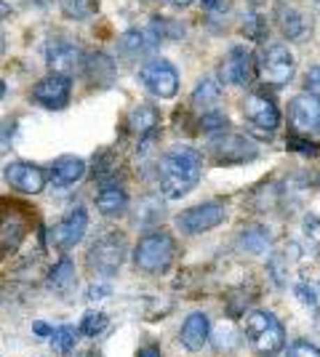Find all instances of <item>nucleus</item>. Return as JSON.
Segmentation results:
<instances>
[{"label": "nucleus", "mask_w": 320, "mask_h": 357, "mask_svg": "<svg viewBox=\"0 0 320 357\" xmlns=\"http://www.w3.org/2000/svg\"><path fill=\"white\" fill-rule=\"evenodd\" d=\"M203 176V158L198 149L179 144L171 147L158 163V181H160V192L168 200H179L184 195H190L198 187Z\"/></svg>", "instance_id": "nucleus-1"}, {"label": "nucleus", "mask_w": 320, "mask_h": 357, "mask_svg": "<svg viewBox=\"0 0 320 357\" xmlns=\"http://www.w3.org/2000/svg\"><path fill=\"white\" fill-rule=\"evenodd\" d=\"M174 256H176L174 238L163 229H155V232H147L144 238H139L137 248H134V264L142 272L160 275L174 264Z\"/></svg>", "instance_id": "nucleus-2"}, {"label": "nucleus", "mask_w": 320, "mask_h": 357, "mask_svg": "<svg viewBox=\"0 0 320 357\" xmlns=\"http://www.w3.org/2000/svg\"><path fill=\"white\" fill-rule=\"evenodd\" d=\"M245 339L259 355H277L286 344V331L273 312L257 310L245 317Z\"/></svg>", "instance_id": "nucleus-3"}, {"label": "nucleus", "mask_w": 320, "mask_h": 357, "mask_svg": "<svg viewBox=\"0 0 320 357\" xmlns=\"http://www.w3.org/2000/svg\"><path fill=\"white\" fill-rule=\"evenodd\" d=\"M125 256V240L121 232H107L99 238L89 251V269L99 278H112L123 264Z\"/></svg>", "instance_id": "nucleus-4"}, {"label": "nucleus", "mask_w": 320, "mask_h": 357, "mask_svg": "<svg viewBox=\"0 0 320 357\" xmlns=\"http://www.w3.org/2000/svg\"><path fill=\"white\" fill-rule=\"evenodd\" d=\"M208 152L213 155V160L219 165H235L245 163V160H254L257 158V147L254 142H248L241 134H227V131H219L208 142Z\"/></svg>", "instance_id": "nucleus-5"}, {"label": "nucleus", "mask_w": 320, "mask_h": 357, "mask_svg": "<svg viewBox=\"0 0 320 357\" xmlns=\"http://www.w3.org/2000/svg\"><path fill=\"white\" fill-rule=\"evenodd\" d=\"M296 73V64H294V54H291L286 45H270L259 59V75L267 86L275 89H283L289 86V80Z\"/></svg>", "instance_id": "nucleus-6"}, {"label": "nucleus", "mask_w": 320, "mask_h": 357, "mask_svg": "<svg viewBox=\"0 0 320 357\" xmlns=\"http://www.w3.org/2000/svg\"><path fill=\"white\" fill-rule=\"evenodd\" d=\"M289 120L296 136L320 134V93H296L289 102Z\"/></svg>", "instance_id": "nucleus-7"}, {"label": "nucleus", "mask_w": 320, "mask_h": 357, "mask_svg": "<svg viewBox=\"0 0 320 357\" xmlns=\"http://www.w3.org/2000/svg\"><path fill=\"white\" fill-rule=\"evenodd\" d=\"M139 80L144 83V89L150 91V93L160 96V99H171L179 91V73L166 59H153L147 61V64H142Z\"/></svg>", "instance_id": "nucleus-8"}, {"label": "nucleus", "mask_w": 320, "mask_h": 357, "mask_svg": "<svg viewBox=\"0 0 320 357\" xmlns=\"http://www.w3.org/2000/svg\"><path fill=\"white\" fill-rule=\"evenodd\" d=\"M227 219V211L222 203H200V206H192V208L182 211L176 216V227L182 229V235H200V232H208L213 227Z\"/></svg>", "instance_id": "nucleus-9"}, {"label": "nucleus", "mask_w": 320, "mask_h": 357, "mask_svg": "<svg viewBox=\"0 0 320 357\" xmlns=\"http://www.w3.org/2000/svg\"><path fill=\"white\" fill-rule=\"evenodd\" d=\"M243 115L254 128H261V136H267V139L280 126V112H277L275 102L267 93H259V91L248 93L243 99Z\"/></svg>", "instance_id": "nucleus-10"}, {"label": "nucleus", "mask_w": 320, "mask_h": 357, "mask_svg": "<svg viewBox=\"0 0 320 357\" xmlns=\"http://www.w3.org/2000/svg\"><path fill=\"white\" fill-rule=\"evenodd\" d=\"M70 91H73V83H70L67 75L51 73L48 77L38 80V86L32 89L30 99L38 102L40 107H46V109H61L70 102Z\"/></svg>", "instance_id": "nucleus-11"}, {"label": "nucleus", "mask_w": 320, "mask_h": 357, "mask_svg": "<svg viewBox=\"0 0 320 357\" xmlns=\"http://www.w3.org/2000/svg\"><path fill=\"white\" fill-rule=\"evenodd\" d=\"M86 229H89V213H86V208L77 206V208L70 211L59 224H54V229H51V243H54L59 251H70V248H75L77 243L83 240Z\"/></svg>", "instance_id": "nucleus-12"}, {"label": "nucleus", "mask_w": 320, "mask_h": 357, "mask_svg": "<svg viewBox=\"0 0 320 357\" xmlns=\"http://www.w3.org/2000/svg\"><path fill=\"white\" fill-rule=\"evenodd\" d=\"M24 213L27 211L19 208L16 203H11L8 213H0V259L14 253L27 235V216Z\"/></svg>", "instance_id": "nucleus-13"}, {"label": "nucleus", "mask_w": 320, "mask_h": 357, "mask_svg": "<svg viewBox=\"0 0 320 357\" xmlns=\"http://www.w3.org/2000/svg\"><path fill=\"white\" fill-rule=\"evenodd\" d=\"M251 75H254V56L245 48L238 45L222 61V67H219V83H224V86H245L251 80Z\"/></svg>", "instance_id": "nucleus-14"}, {"label": "nucleus", "mask_w": 320, "mask_h": 357, "mask_svg": "<svg viewBox=\"0 0 320 357\" xmlns=\"http://www.w3.org/2000/svg\"><path fill=\"white\" fill-rule=\"evenodd\" d=\"M83 61V54L73 40H64V38H51L46 45V64L51 73L67 75L73 73L77 64Z\"/></svg>", "instance_id": "nucleus-15"}, {"label": "nucleus", "mask_w": 320, "mask_h": 357, "mask_svg": "<svg viewBox=\"0 0 320 357\" xmlns=\"http://www.w3.org/2000/svg\"><path fill=\"white\" fill-rule=\"evenodd\" d=\"M6 181L14 187L16 192L40 195L43 192V187H46V174H43L38 165L19 160V163H11L8 168H6Z\"/></svg>", "instance_id": "nucleus-16"}, {"label": "nucleus", "mask_w": 320, "mask_h": 357, "mask_svg": "<svg viewBox=\"0 0 320 357\" xmlns=\"http://www.w3.org/2000/svg\"><path fill=\"white\" fill-rule=\"evenodd\" d=\"M160 40H163V30L155 19L153 24L144 27V30H128L125 35H121L118 43H121V51L125 56H139V54H147V51L158 48Z\"/></svg>", "instance_id": "nucleus-17"}, {"label": "nucleus", "mask_w": 320, "mask_h": 357, "mask_svg": "<svg viewBox=\"0 0 320 357\" xmlns=\"http://www.w3.org/2000/svg\"><path fill=\"white\" fill-rule=\"evenodd\" d=\"M208 336H211V320H208V314L206 312L187 314V320L182 323V331H179V342H182L184 349L200 352L208 344Z\"/></svg>", "instance_id": "nucleus-18"}, {"label": "nucleus", "mask_w": 320, "mask_h": 357, "mask_svg": "<svg viewBox=\"0 0 320 357\" xmlns=\"http://www.w3.org/2000/svg\"><path fill=\"white\" fill-rule=\"evenodd\" d=\"M83 176H86V163L75 155H61L51 165V178L54 184H61V187H70Z\"/></svg>", "instance_id": "nucleus-19"}, {"label": "nucleus", "mask_w": 320, "mask_h": 357, "mask_svg": "<svg viewBox=\"0 0 320 357\" xmlns=\"http://www.w3.org/2000/svg\"><path fill=\"white\" fill-rule=\"evenodd\" d=\"M158 123H160V115L150 105H137L128 112V131L139 139H150L158 128Z\"/></svg>", "instance_id": "nucleus-20"}, {"label": "nucleus", "mask_w": 320, "mask_h": 357, "mask_svg": "<svg viewBox=\"0 0 320 357\" xmlns=\"http://www.w3.org/2000/svg\"><path fill=\"white\" fill-rule=\"evenodd\" d=\"M96 208H99V213L109 216V219L112 216H123L125 208H128V195L118 184H109V187H105L102 192L96 195Z\"/></svg>", "instance_id": "nucleus-21"}, {"label": "nucleus", "mask_w": 320, "mask_h": 357, "mask_svg": "<svg viewBox=\"0 0 320 357\" xmlns=\"http://www.w3.org/2000/svg\"><path fill=\"white\" fill-rule=\"evenodd\" d=\"M275 19H277V27H280V32H283V38L296 40V38H302V35H305L307 22H305V16L299 14L296 8H291V6H277Z\"/></svg>", "instance_id": "nucleus-22"}, {"label": "nucleus", "mask_w": 320, "mask_h": 357, "mask_svg": "<svg viewBox=\"0 0 320 357\" xmlns=\"http://www.w3.org/2000/svg\"><path fill=\"white\" fill-rule=\"evenodd\" d=\"M75 264L70 259H61L56 267L51 269V278H48V285L54 288V294H61L67 296L73 288H75Z\"/></svg>", "instance_id": "nucleus-23"}, {"label": "nucleus", "mask_w": 320, "mask_h": 357, "mask_svg": "<svg viewBox=\"0 0 320 357\" xmlns=\"http://www.w3.org/2000/svg\"><path fill=\"white\" fill-rule=\"evenodd\" d=\"M219 99H222V86H219V80H213V77L200 80L198 89L192 91V105L195 107H206V109H211Z\"/></svg>", "instance_id": "nucleus-24"}, {"label": "nucleus", "mask_w": 320, "mask_h": 357, "mask_svg": "<svg viewBox=\"0 0 320 357\" xmlns=\"http://www.w3.org/2000/svg\"><path fill=\"white\" fill-rule=\"evenodd\" d=\"M83 70L89 75V80H96V83H105L99 75L105 73L109 80H112V75H115V67H112V61L107 59L105 54H91V56H83Z\"/></svg>", "instance_id": "nucleus-25"}, {"label": "nucleus", "mask_w": 320, "mask_h": 357, "mask_svg": "<svg viewBox=\"0 0 320 357\" xmlns=\"http://www.w3.org/2000/svg\"><path fill=\"white\" fill-rule=\"evenodd\" d=\"M51 347H54V352H59V355H67V352H73L75 349V328L70 326H59L51 331Z\"/></svg>", "instance_id": "nucleus-26"}, {"label": "nucleus", "mask_w": 320, "mask_h": 357, "mask_svg": "<svg viewBox=\"0 0 320 357\" xmlns=\"http://www.w3.org/2000/svg\"><path fill=\"white\" fill-rule=\"evenodd\" d=\"M61 11L70 19H89L91 14H96V3L93 0H59Z\"/></svg>", "instance_id": "nucleus-27"}, {"label": "nucleus", "mask_w": 320, "mask_h": 357, "mask_svg": "<svg viewBox=\"0 0 320 357\" xmlns=\"http://www.w3.org/2000/svg\"><path fill=\"white\" fill-rule=\"evenodd\" d=\"M241 245L248 248L251 253H264L267 251V245H270V238H267V232L259 229V227H251V229H245L243 238H241Z\"/></svg>", "instance_id": "nucleus-28"}, {"label": "nucleus", "mask_w": 320, "mask_h": 357, "mask_svg": "<svg viewBox=\"0 0 320 357\" xmlns=\"http://www.w3.org/2000/svg\"><path fill=\"white\" fill-rule=\"evenodd\" d=\"M105 328H107V314L105 312H86L83 314V320H80V333H83V336H89V339L99 336Z\"/></svg>", "instance_id": "nucleus-29"}, {"label": "nucleus", "mask_w": 320, "mask_h": 357, "mask_svg": "<svg viewBox=\"0 0 320 357\" xmlns=\"http://www.w3.org/2000/svg\"><path fill=\"white\" fill-rule=\"evenodd\" d=\"M200 128H203L206 134H219V131L227 128V115H222V112H216V109H208V112H203V118H200Z\"/></svg>", "instance_id": "nucleus-30"}, {"label": "nucleus", "mask_w": 320, "mask_h": 357, "mask_svg": "<svg viewBox=\"0 0 320 357\" xmlns=\"http://www.w3.org/2000/svg\"><path fill=\"white\" fill-rule=\"evenodd\" d=\"M286 357H320V349L310 342H294L289 347V355Z\"/></svg>", "instance_id": "nucleus-31"}, {"label": "nucleus", "mask_w": 320, "mask_h": 357, "mask_svg": "<svg viewBox=\"0 0 320 357\" xmlns=\"http://www.w3.org/2000/svg\"><path fill=\"white\" fill-rule=\"evenodd\" d=\"M289 147L296 149V152H302V155H315V152H318V147H315L307 136H296V134L289 139Z\"/></svg>", "instance_id": "nucleus-32"}, {"label": "nucleus", "mask_w": 320, "mask_h": 357, "mask_svg": "<svg viewBox=\"0 0 320 357\" xmlns=\"http://www.w3.org/2000/svg\"><path fill=\"white\" fill-rule=\"evenodd\" d=\"M305 86L310 93H320V64H315V67H310L305 75Z\"/></svg>", "instance_id": "nucleus-33"}, {"label": "nucleus", "mask_w": 320, "mask_h": 357, "mask_svg": "<svg viewBox=\"0 0 320 357\" xmlns=\"http://www.w3.org/2000/svg\"><path fill=\"white\" fill-rule=\"evenodd\" d=\"M243 32L248 35V38H254V40H261L264 30H261V19H259V16H248V22L243 24Z\"/></svg>", "instance_id": "nucleus-34"}, {"label": "nucleus", "mask_w": 320, "mask_h": 357, "mask_svg": "<svg viewBox=\"0 0 320 357\" xmlns=\"http://www.w3.org/2000/svg\"><path fill=\"white\" fill-rule=\"evenodd\" d=\"M139 357H160V349L158 347H147V349H142Z\"/></svg>", "instance_id": "nucleus-35"}, {"label": "nucleus", "mask_w": 320, "mask_h": 357, "mask_svg": "<svg viewBox=\"0 0 320 357\" xmlns=\"http://www.w3.org/2000/svg\"><path fill=\"white\" fill-rule=\"evenodd\" d=\"M35 333H38V336H51V328H48L46 323H38V326H35Z\"/></svg>", "instance_id": "nucleus-36"}, {"label": "nucleus", "mask_w": 320, "mask_h": 357, "mask_svg": "<svg viewBox=\"0 0 320 357\" xmlns=\"http://www.w3.org/2000/svg\"><path fill=\"white\" fill-rule=\"evenodd\" d=\"M105 294H109V288H91V291H89V298L105 296Z\"/></svg>", "instance_id": "nucleus-37"}, {"label": "nucleus", "mask_w": 320, "mask_h": 357, "mask_svg": "<svg viewBox=\"0 0 320 357\" xmlns=\"http://www.w3.org/2000/svg\"><path fill=\"white\" fill-rule=\"evenodd\" d=\"M6 16H11V6L0 0V19H6Z\"/></svg>", "instance_id": "nucleus-38"}, {"label": "nucleus", "mask_w": 320, "mask_h": 357, "mask_svg": "<svg viewBox=\"0 0 320 357\" xmlns=\"http://www.w3.org/2000/svg\"><path fill=\"white\" fill-rule=\"evenodd\" d=\"M166 3H171V6H190V3H192V0H166Z\"/></svg>", "instance_id": "nucleus-39"}, {"label": "nucleus", "mask_w": 320, "mask_h": 357, "mask_svg": "<svg viewBox=\"0 0 320 357\" xmlns=\"http://www.w3.org/2000/svg\"><path fill=\"white\" fill-rule=\"evenodd\" d=\"M3 51H6V40H3V35H0V56H3Z\"/></svg>", "instance_id": "nucleus-40"}, {"label": "nucleus", "mask_w": 320, "mask_h": 357, "mask_svg": "<svg viewBox=\"0 0 320 357\" xmlns=\"http://www.w3.org/2000/svg\"><path fill=\"white\" fill-rule=\"evenodd\" d=\"M6 96V86H3V80H0V99Z\"/></svg>", "instance_id": "nucleus-41"}, {"label": "nucleus", "mask_w": 320, "mask_h": 357, "mask_svg": "<svg viewBox=\"0 0 320 357\" xmlns=\"http://www.w3.org/2000/svg\"><path fill=\"white\" fill-rule=\"evenodd\" d=\"M312 6H315V8L320 11V0H312Z\"/></svg>", "instance_id": "nucleus-42"}, {"label": "nucleus", "mask_w": 320, "mask_h": 357, "mask_svg": "<svg viewBox=\"0 0 320 357\" xmlns=\"http://www.w3.org/2000/svg\"><path fill=\"white\" fill-rule=\"evenodd\" d=\"M261 357H277V355H261Z\"/></svg>", "instance_id": "nucleus-43"}]
</instances>
